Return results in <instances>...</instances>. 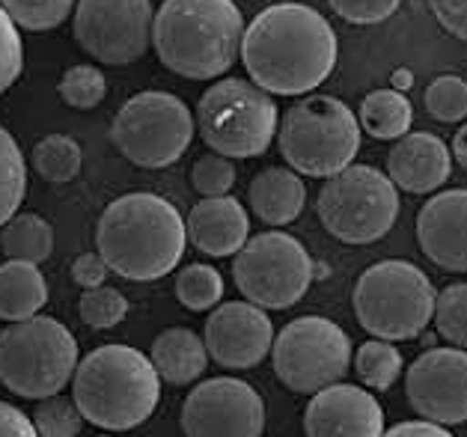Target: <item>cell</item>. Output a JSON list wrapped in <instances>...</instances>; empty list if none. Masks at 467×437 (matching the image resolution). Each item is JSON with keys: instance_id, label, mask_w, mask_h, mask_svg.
<instances>
[{"instance_id": "45", "label": "cell", "mask_w": 467, "mask_h": 437, "mask_svg": "<svg viewBox=\"0 0 467 437\" xmlns=\"http://www.w3.org/2000/svg\"><path fill=\"white\" fill-rule=\"evenodd\" d=\"M99 437H110V434H99Z\"/></svg>"}, {"instance_id": "16", "label": "cell", "mask_w": 467, "mask_h": 437, "mask_svg": "<svg viewBox=\"0 0 467 437\" xmlns=\"http://www.w3.org/2000/svg\"><path fill=\"white\" fill-rule=\"evenodd\" d=\"M275 337L277 333L268 313L250 301L214 307L206 318V330H202L209 358L233 372L259 366L275 349Z\"/></svg>"}, {"instance_id": "44", "label": "cell", "mask_w": 467, "mask_h": 437, "mask_svg": "<svg viewBox=\"0 0 467 437\" xmlns=\"http://www.w3.org/2000/svg\"><path fill=\"white\" fill-rule=\"evenodd\" d=\"M393 87L396 89H408V87H411V75H408V72H396L393 75Z\"/></svg>"}, {"instance_id": "27", "label": "cell", "mask_w": 467, "mask_h": 437, "mask_svg": "<svg viewBox=\"0 0 467 437\" xmlns=\"http://www.w3.org/2000/svg\"><path fill=\"white\" fill-rule=\"evenodd\" d=\"M33 167H36L45 182L66 185V182L78 179V172H81L84 152L69 134H48L33 149Z\"/></svg>"}, {"instance_id": "39", "label": "cell", "mask_w": 467, "mask_h": 437, "mask_svg": "<svg viewBox=\"0 0 467 437\" xmlns=\"http://www.w3.org/2000/svg\"><path fill=\"white\" fill-rule=\"evenodd\" d=\"M429 6L443 30L467 42V0H429Z\"/></svg>"}, {"instance_id": "20", "label": "cell", "mask_w": 467, "mask_h": 437, "mask_svg": "<svg viewBox=\"0 0 467 437\" xmlns=\"http://www.w3.org/2000/svg\"><path fill=\"white\" fill-rule=\"evenodd\" d=\"M188 241L214 259L235 256L250 241V217L233 197H206L188 214Z\"/></svg>"}, {"instance_id": "40", "label": "cell", "mask_w": 467, "mask_h": 437, "mask_svg": "<svg viewBox=\"0 0 467 437\" xmlns=\"http://www.w3.org/2000/svg\"><path fill=\"white\" fill-rule=\"evenodd\" d=\"M108 262L99 256V253H84V256L75 259L72 265V280L81 286L84 292L89 289H99V286H105L108 280Z\"/></svg>"}, {"instance_id": "3", "label": "cell", "mask_w": 467, "mask_h": 437, "mask_svg": "<svg viewBox=\"0 0 467 437\" xmlns=\"http://www.w3.org/2000/svg\"><path fill=\"white\" fill-rule=\"evenodd\" d=\"M244 30L233 0H164L155 13L152 45L170 72L209 80L235 63Z\"/></svg>"}, {"instance_id": "29", "label": "cell", "mask_w": 467, "mask_h": 437, "mask_svg": "<svg viewBox=\"0 0 467 437\" xmlns=\"http://www.w3.org/2000/svg\"><path fill=\"white\" fill-rule=\"evenodd\" d=\"M176 297L191 313H206V309L221 307L223 297V277L218 268L193 262L185 265L176 277Z\"/></svg>"}, {"instance_id": "43", "label": "cell", "mask_w": 467, "mask_h": 437, "mask_svg": "<svg viewBox=\"0 0 467 437\" xmlns=\"http://www.w3.org/2000/svg\"><path fill=\"white\" fill-rule=\"evenodd\" d=\"M452 158L455 161H459V164L467 170V122L462 125V129L459 131H455V137H452Z\"/></svg>"}, {"instance_id": "36", "label": "cell", "mask_w": 467, "mask_h": 437, "mask_svg": "<svg viewBox=\"0 0 467 437\" xmlns=\"http://www.w3.org/2000/svg\"><path fill=\"white\" fill-rule=\"evenodd\" d=\"M235 164L233 158H223L218 152L202 155L191 170V182L202 200L206 197H230V191L235 185Z\"/></svg>"}, {"instance_id": "21", "label": "cell", "mask_w": 467, "mask_h": 437, "mask_svg": "<svg viewBox=\"0 0 467 437\" xmlns=\"http://www.w3.org/2000/svg\"><path fill=\"white\" fill-rule=\"evenodd\" d=\"M250 212L268 226H286L298 221L306 203L304 179L286 167H268L254 176L247 188Z\"/></svg>"}, {"instance_id": "23", "label": "cell", "mask_w": 467, "mask_h": 437, "mask_svg": "<svg viewBox=\"0 0 467 437\" xmlns=\"http://www.w3.org/2000/svg\"><path fill=\"white\" fill-rule=\"evenodd\" d=\"M45 304H48V283L39 265L6 259L0 265V321L6 325L27 321L39 316Z\"/></svg>"}, {"instance_id": "17", "label": "cell", "mask_w": 467, "mask_h": 437, "mask_svg": "<svg viewBox=\"0 0 467 437\" xmlns=\"http://www.w3.org/2000/svg\"><path fill=\"white\" fill-rule=\"evenodd\" d=\"M384 408L369 390L334 384L316 393L304 411L306 437H384Z\"/></svg>"}, {"instance_id": "1", "label": "cell", "mask_w": 467, "mask_h": 437, "mask_svg": "<svg viewBox=\"0 0 467 437\" xmlns=\"http://www.w3.org/2000/svg\"><path fill=\"white\" fill-rule=\"evenodd\" d=\"M250 80L275 96H304L337 66V33L304 4H275L250 21L242 42Z\"/></svg>"}, {"instance_id": "38", "label": "cell", "mask_w": 467, "mask_h": 437, "mask_svg": "<svg viewBox=\"0 0 467 437\" xmlns=\"http://www.w3.org/2000/svg\"><path fill=\"white\" fill-rule=\"evenodd\" d=\"M327 4L351 25H379L396 13L402 0H327Z\"/></svg>"}, {"instance_id": "18", "label": "cell", "mask_w": 467, "mask_h": 437, "mask_svg": "<svg viewBox=\"0 0 467 437\" xmlns=\"http://www.w3.org/2000/svg\"><path fill=\"white\" fill-rule=\"evenodd\" d=\"M417 241L438 268L467 271V191H441L417 214Z\"/></svg>"}, {"instance_id": "32", "label": "cell", "mask_w": 467, "mask_h": 437, "mask_svg": "<svg viewBox=\"0 0 467 437\" xmlns=\"http://www.w3.org/2000/svg\"><path fill=\"white\" fill-rule=\"evenodd\" d=\"M431 321L452 349H467V283H452L438 292Z\"/></svg>"}, {"instance_id": "25", "label": "cell", "mask_w": 467, "mask_h": 437, "mask_svg": "<svg viewBox=\"0 0 467 437\" xmlns=\"http://www.w3.org/2000/svg\"><path fill=\"white\" fill-rule=\"evenodd\" d=\"M0 250L13 262H30L42 265L54 253V229L39 214H16L4 229H0Z\"/></svg>"}, {"instance_id": "8", "label": "cell", "mask_w": 467, "mask_h": 437, "mask_svg": "<svg viewBox=\"0 0 467 437\" xmlns=\"http://www.w3.org/2000/svg\"><path fill=\"white\" fill-rule=\"evenodd\" d=\"M197 131L223 158H256L268 152L277 134V105L254 80L226 78L202 93Z\"/></svg>"}, {"instance_id": "35", "label": "cell", "mask_w": 467, "mask_h": 437, "mask_svg": "<svg viewBox=\"0 0 467 437\" xmlns=\"http://www.w3.org/2000/svg\"><path fill=\"white\" fill-rule=\"evenodd\" d=\"M426 110L438 122H462L467 117V84L455 75H441L426 87Z\"/></svg>"}, {"instance_id": "10", "label": "cell", "mask_w": 467, "mask_h": 437, "mask_svg": "<svg viewBox=\"0 0 467 437\" xmlns=\"http://www.w3.org/2000/svg\"><path fill=\"white\" fill-rule=\"evenodd\" d=\"M197 131L188 105L173 93L146 89L131 96L110 125V140L122 158L146 170L176 164Z\"/></svg>"}, {"instance_id": "28", "label": "cell", "mask_w": 467, "mask_h": 437, "mask_svg": "<svg viewBox=\"0 0 467 437\" xmlns=\"http://www.w3.org/2000/svg\"><path fill=\"white\" fill-rule=\"evenodd\" d=\"M351 366H355L363 387L379 390L381 393V390H390L399 381V375L405 369V360H402V351H399L393 342L369 339L355 351V363Z\"/></svg>"}, {"instance_id": "2", "label": "cell", "mask_w": 467, "mask_h": 437, "mask_svg": "<svg viewBox=\"0 0 467 437\" xmlns=\"http://www.w3.org/2000/svg\"><path fill=\"white\" fill-rule=\"evenodd\" d=\"M188 226L170 200L134 191L113 200L99 217L96 253L113 274L131 283H152L179 268Z\"/></svg>"}, {"instance_id": "33", "label": "cell", "mask_w": 467, "mask_h": 437, "mask_svg": "<svg viewBox=\"0 0 467 437\" xmlns=\"http://www.w3.org/2000/svg\"><path fill=\"white\" fill-rule=\"evenodd\" d=\"M6 16L25 30H54L75 9V0H0Z\"/></svg>"}, {"instance_id": "11", "label": "cell", "mask_w": 467, "mask_h": 437, "mask_svg": "<svg viewBox=\"0 0 467 437\" xmlns=\"http://www.w3.org/2000/svg\"><path fill=\"white\" fill-rule=\"evenodd\" d=\"M275 375L292 393L316 396L322 390L343 384L351 363V339L346 330L322 316L295 318L275 337L271 349Z\"/></svg>"}, {"instance_id": "12", "label": "cell", "mask_w": 467, "mask_h": 437, "mask_svg": "<svg viewBox=\"0 0 467 437\" xmlns=\"http://www.w3.org/2000/svg\"><path fill=\"white\" fill-rule=\"evenodd\" d=\"M233 280L259 309H289L313 283V259L289 233H262L235 253Z\"/></svg>"}, {"instance_id": "9", "label": "cell", "mask_w": 467, "mask_h": 437, "mask_svg": "<svg viewBox=\"0 0 467 437\" xmlns=\"http://www.w3.org/2000/svg\"><path fill=\"white\" fill-rule=\"evenodd\" d=\"M318 221L346 245H372L393 229L399 217V191L381 170L351 164L325 179L316 200Z\"/></svg>"}, {"instance_id": "19", "label": "cell", "mask_w": 467, "mask_h": 437, "mask_svg": "<svg viewBox=\"0 0 467 437\" xmlns=\"http://www.w3.org/2000/svg\"><path fill=\"white\" fill-rule=\"evenodd\" d=\"M452 172V149L435 134L414 131L387 152V176L408 193H431L447 185Z\"/></svg>"}, {"instance_id": "30", "label": "cell", "mask_w": 467, "mask_h": 437, "mask_svg": "<svg viewBox=\"0 0 467 437\" xmlns=\"http://www.w3.org/2000/svg\"><path fill=\"white\" fill-rule=\"evenodd\" d=\"M30 420L36 425L39 437H78L87 422L84 413L78 411L75 399L63 393L42 399Z\"/></svg>"}, {"instance_id": "15", "label": "cell", "mask_w": 467, "mask_h": 437, "mask_svg": "<svg viewBox=\"0 0 467 437\" xmlns=\"http://www.w3.org/2000/svg\"><path fill=\"white\" fill-rule=\"evenodd\" d=\"M405 393L420 420L467 422V349H429L408 366Z\"/></svg>"}, {"instance_id": "6", "label": "cell", "mask_w": 467, "mask_h": 437, "mask_svg": "<svg viewBox=\"0 0 467 437\" xmlns=\"http://www.w3.org/2000/svg\"><path fill=\"white\" fill-rule=\"evenodd\" d=\"M78 342L51 316H33L0 330V384L21 399L42 401L72 384Z\"/></svg>"}, {"instance_id": "14", "label": "cell", "mask_w": 467, "mask_h": 437, "mask_svg": "<svg viewBox=\"0 0 467 437\" xmlns=\"http://www.w3.org/2000/svg\"><path fill=\"white\" fill-rule=\"evenodd\" d=\"M179 422L185 437H262L265 399L242 378H209L188 393Z\"/></svg>"}, {"instance_id": "13", "label": "cell", "mask_w": 467, "mask_h": 437, "mask_svg": "<svg viewBox=\"0 0 467 437\" xmlns=\"http://www.w3.org/2000/svg\"><path fill=\"white\" fill-rule=\"evenodd\" d=\"M152 0H78L75 6L78 45L108 66L140 60L152 42Z\"/></svg>"}, {"instance_id": "34", "label": "cell", "mask_w": 467, "mask_h": 437, "mask_svg": "<svg viewBox=\"0 0 467 437\" xmlns=\"http://www.w3.org/2000/svg\"><path fill=\"white\" fill-rule=\"evenodd\" d=\"M78 309H81L84 325H89L93 330H110L129 316V297L119 289H113V286H99V289H89L81 295Z\"/></svg>"}, {"instance_id": "26", "label": "cell", "mask_w": 467, "mask_h": 437, "mask_svg": "<svg viewBox=\"0 0 467 437\" xmlns=\"http://www.w3.org/2000/svg\"><path fill=\"white\" fill-rule=\"evenodd\" d=\"M27 191V164L25 152L13 134L0 125V229L16 217Z\"/></svg>"}, {"instance_id": "4", "label": "cell", "mask_w": 467, "mask_h": 437, "mask_svg": "<svg viewBox=\"0 0 467 437\" xmlns=\"http://www.w3.org/2000/svg\"><path fill=\"white\" fill-rule=\"evenodd\" d=\"M72 399L96 429L129 432L155 413L161 401V375L131 345H99L78 363Z\"/></svg>"}, {"instance_id": "5", "label": "cell", "mask_w": 467, "mask_h": 437, "mask_svg": "<svg viewBox=\"0 0 467 437\" xmlns=\"http://www.w3.org/2000/svg\"><path fill=\"white\" fill-rule=\"evenodd\" d=\"M438 292L414 262L384 259L360 274L351 295L358 325L372 339L402 342L420 337L435 318Z\"/></svg>"}, {"instance_id": "22", "label": "cell", "mask_w": 467, "mask_h": 437, "mask_svg": "<svg viewBox=\"0 0 467 437\" xmlns=\"http://www.w3.org/2000/svg\"><path fill=\"white\" fill-rule=\"evenodd\" d=\"M150 360L158 369V375H161V381L173 387H185L206 372L209 349L206 339L197 337L191 328H167L155 337Z\"/></svg>"}, {"instance_id": "42", "label": "cell", "mask_w": 467, "mask_h": 437, "mask_svg": "<svg viewBox=\"0 0 467 437\" xmlns=\"http://www.w3.org/2000/svg\"><path fill=\"white\" fill-rule=\"evenodd\" d=\"M384 437H452L450 429H443L438 422H429V420H408V422H399L393 429H387Z\"/></svg>"}, {"instance_id": "7", "label": "cell", "mask_w": 467, "mask_h": 437, "mask_svg": "<svg viewBox=\"0 0 467 437\" xmlns=\"http://www.w3.org/2000/svg\"><path fill=\"white\" fill-rule=\"evenodd\" d=\"M360 122L334 96H310L280 120V152L301 176L330 179L351 167L360 149Z\"/></svg>"}, {"instance_id": "37", "label": "cell", "mask_w": 467, "mask_h": 437, "mask_svg": "<svg viewBox=\"0 0 467 437\" xmlns=\"http://www.w3.org/2000/svg\"><path fill=\"white\" fill-rule=\"evenodd\" d=\"M21 68H25V48L16 30V21L0 6V96L16 84Z\"/></svg>"}, {"instance_id": "41", "label": "cell", "mask_w": 467, "mask_h": 437, "mask_svg": "<svg viewBox=\"0 0 467 437\" xmlns=\"http://www.w3.org/2000/svg\"><path fill=\"white\" fill-rule=\"evenodd\" d=\"M0 437H39V432L25 411L0 401Z\"/></svg>"}, {"instance_id": "31", "label": "cell", "mask_w": 467, "mask_h": 437, "mask_svg": "<svg viewBox=\"0 0 467 437\" xmlns=\"http://www.w3.org/2000/svg\"><path fill=\"white\" fill-rule=\"evenodd\" d=\"M57 93L75 110H93L99 108L108 96V80L101 75V68L96 66H72L69 72L60 78Z\"/></svg>"}, {"instance_id": "24", "label": "cell", "mask_w": 467, "mask_h": 437, "mask_svg": "<svg viewBox=\"0 0 467 437\" xmlns=\"http://www.w3.org/2000/svg\"><path fill=\"white\" fill-rule=\"evenodd\" d=\"M358 122L375 140H402L414 122V110L399 89H375L360 101Z\"/></svg>"}]
</instances>
